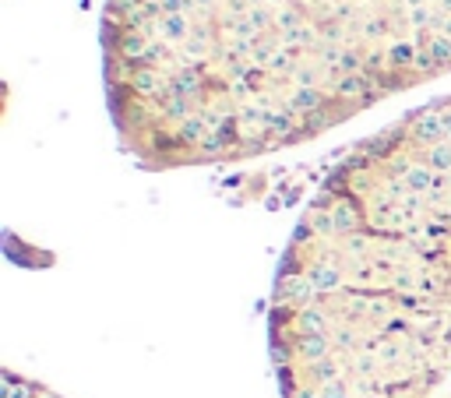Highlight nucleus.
Returning a JSON list of instances; mask_svg holds the SVG:
<instances>
[{
  "mask_svg": "<svg viewBox=\"0 0 451 398\" xmlns=\"http://www.w3.org/2000/svg\"><path fill=\"white\" fill-rule=\"evenodd\" d=\"M286 43H293V46H303V43H314V32H310V28H293V32L286 35Z\"/></svg>",
  "mask_w": 451,
  "mask_h": 398,
  "instance_id": "nucleus-8",
  "label": "nucleus"
},
{
  "mask_svg": "<svg viewBox=\"0 0 451 398\" xmlns=\"http://www.w3.org/2000/svg\"><path fill=\"white\" fill-rule=\"evenodd\" d=\"M321 106H325V99H321L317 89H300V92L289 99V113H303V116H310V113H317Z\"/></svg>",
  "mask_w": 451,
  "mask_h": 398,
  "instance_id": "nucleus-3",
  "label": "nucleus"
},
{
  "mask_svg": "<svg viewBox=\"0 0 451 398\" xmlns=\"http://www.w3.org/2000/svg\"><path fill=\"white\" fill-rule=\"evenodd\" d=\"M166 35H173V39L187 35V21H183V14H173V18H166Z\"/></svg>",
  "mask_w": 451,
  "mask_h": 398,
  "instance_id": "nucleus-6",
  "label": "nucleus"
},
{
  "mask_svg": "<svg viewBox=\"0 0 451 398\" xmlns=\"http://www.w3.org/2000/svg\"><path fill=\"white\" fill-rule=\"evenodd\" d=\"M413 60V50L409 46H395L391 50V64H409Z\"/></svg>",
  "mask_w": 451,
  "mask_h": 398,
  "instance_id": "nucleus-9",
  "label": "nucleus"
},
{
  "mask_svg": "<svg viewBox=\"0 0 451 398\" xmlns=\"http://www.w3.org/2000/svg\"><path fill=\"white\" fill-rule=\"evenodd\" d=\"M120 53H124L127 60H141V64H145V53H148V39H145V35H138V32H127V35L120 39Z\"/></svg>",
  "mask_w": 451,
  "mask_h": 398,
  "instance_id": "nucleus-4",
  "label": "nucleus"
},
{
  "mask_svg": "<svg viewBox=\"0 0 451 398\" xmlns=\"http://www.w3.org/2000/svg\"><path fill=\"white\" fill-rule=\"evenodd\" d=\"M339 96H346V99H357V96H374V85L366 82V78H342L339 82Z\"/></svg>",
  "mask_w": 451,
  "mask_h": 398,
  "instance_id": "nucleus-5",
  "label": "nucleus"
},
{
  "mask_svg": "<svg viewBox=\"0 0 451 398\" xmlns=\"http://www.w3.org/2000/svg\"><path fill=\"white\" fill-rule=\"evenodd\" d=\"M430 64H434V53L420 50V53H416V67H430Z\"/></svg>",
  "mask_w": 451,
  "mask_h": 398,
  "instance_id": "nucleus-11",
  "label": "nucleus"
},
{
  "mask_svg": "<svg viewBox=\"0 0 451 398\" xmlns=\"http://www.w3.org/2000/svg\"><path fill=\"white\" fill-rule=\"evenodd\" d=\"M328 187L430 289L310 204L275 282L282 398H451V247L423 194L398 173L370 204L342 177Z\"/></svg>",
  "mask_w": 451,
  "mask_h": 398,
  "instance_id": "nucleus-1",
  "label": "nucleus"
},
{
  "mask_svg": "<svg viewBox=\"0 0 451 398\" xmlns=\"http://www.w3.org/2000/svg\"><path fill=\"white\" fill-rule=\"evenodd\" d=\"M357 64H360V60H357L353 53H342V57H339V67H342V71H357Z\"/></svg>",
  "mask_w": 451,
  "mask_h": 398,
  "instance_id": "nucleus-10",
  "label": "nucleus"
},
{
  "mask_svg": "<svg viewBox=\"0 0 451 398\" xmlns=\"http://www.w3.org/2000/svg\"><path fill=\"white\" fill-rule=\"evenodd\" d=\"M131 89H134V92H141V96H166V89H170V85H163V78H159L152 67H145V64H141V71H134V74H131Z\"/></svg>",
  "mask_w": 451,
  "mask_h": 398,
  "instance_id": "nucleus-2",
  "label": "nucleus"
},
{
  "mask_svg": "<svg viewBox=\"0 0 451 398\" xmlns=\"http://www.w3.org/2000/svg\"><path fill=\"white\" fill-rule=\"evenodd\" d=\"M430 53H434V60H438V64H445V60H451V43H448V39H434Z\"/></svg>",
  "mask_w": 451,
  "mask_h": 398,
  "instance_id": "nucleus-7",
  "label": "nucleus"
}]
</instances>
